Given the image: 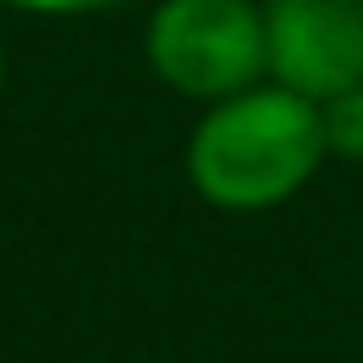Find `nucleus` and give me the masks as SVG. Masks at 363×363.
<instances>
[{"label":"nucleus","instance_id":"nucleus-1","mask_svg":"<svg viewBox=\"0 0 363 363\" xmlns=\"http://www.w3.org/2000/svg\"><path fill=\"white\" fill-rule=\"evenodd\" d=\"M329 159L318 102L284 85H250L210 102L187 136V182L216 210H272Z\"/></svg>","mask_w":363,"mask_h":363},{"label":"nucleus","instance_id":"nucleus-2","mask_svg":"<svg viewBox=\"0 0 363 363\" xmlns=\"http://www.w3.org/2000/svg\"><path fill=\"white\" fill-rule=\"evenodd\" d=\"M147 68L193 102H227L267 74V17L250 0H159Z\"/></svg>","mask_w":363,"mask_h":363},{"label":"nucleus","instance_id":"nucleus-3","mask_svg":"<svg viewBox=\"0 0 363 363\" xmlns=\"http://www.w3.org/2000/svg\"><path fill=\"white\" fill-rule=\"evenodd\" d=\"M261 17L272 85L306 102L363 85V0H267Z\"/></svg>","mask_w":363,"mask_h":363},{"label":"nucleus","instance_id":"nucleus-4","mask_svg":"<svg viewBox=\"0 0 363 363\" xmlns=\"http://www.w3.org/2000/svg\"><path fill=\"white\" fill-rule=\"evenodd\" d=\"M318 113H323V142H329V153L363 159V85L318 102Z\"/></svg>","mask_w":363,"mask_h":363},{"label":"nucleus","instance_id":"nucleus-5","mask_svg":"<svg viewBox=\"0 0 363 363\" xmlns=\"http://www.w3.org/2000/svg\"><path fill=\"white\" fill-rule=\"evenodd\" d=\"M23 11H45V17H62V11H102V6H119V0H11Z\"/></svg>","mask_w":363,"mask_h":363},{"label":"nucleus","instance_id":"nucleus-6","mask_svg":"<svg viewBox=\"0 0 363 363\" xmlns=\"http://www.w3.org/2000/svg\"><path fill=\"white\" fill-rule=\"evenodd\" d=\"M0 91H6V51H0Z\"/></svg>","mask_w":363,"mask_h":363}]
</instances>
